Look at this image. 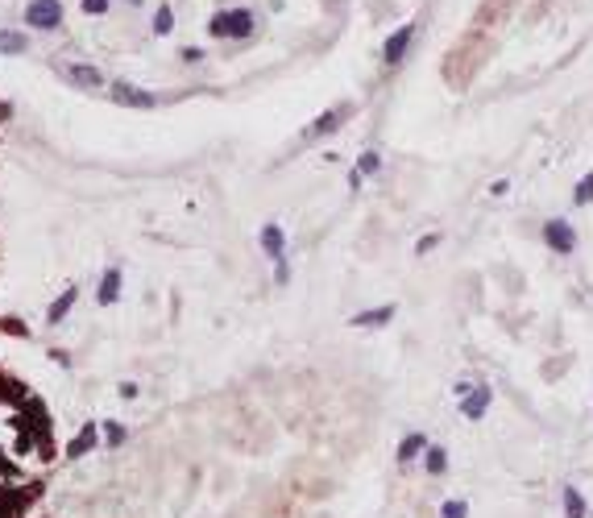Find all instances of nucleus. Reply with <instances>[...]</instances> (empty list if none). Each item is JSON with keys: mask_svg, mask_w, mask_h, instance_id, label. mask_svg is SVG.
Returning <instances> with one entry per match:
<instances>
[{"mask_svg": "<svg viewBox=\"0 0 593 518\" xmlns=\"http://www.w3.org/2000/svg\"><path fill=\"white\" fill-rule=\"evenodd\" d=\"M357 170H361V174H378V170H382V154H374V149H369V154H361Z\"/></svg>", "mask_w": 593, "mask_h": 518, "instance_id": "20", "label": "nucleus"}, {"mask_svg": "<svg viewBox=\"0 0 593 518\" xmlns=\"http://www.w3.org/2000/svg\"><path fill=\"white\" fill-rule=\"evenodd\" d=\"M117 299H120V270H117V265H108V270H104V278H100V303L112 307Z\"/></svg>", "mask_w": 593, "mask_h": 518, "instance_id": "11", "label": "nucleus"}, {"mask_svg": "<svg viewBox=\"0 0 593 518\" xmlns=\"http://www.w3.org/2000/svg\"><path fill=\"white\" fill-rule=\"evenodd\" d=\"M79 9H83L88 17H104V13H108V0H79Z\"/></svg>", "mask_w": 593, "mask_h": 518, "instance_id": "21", "label": "nucleus"}, {"mask_svg": "<svg viewBox=\"0 0 593 518\" xmlns=\"http://www.w3.org/2000/svg\"><path fill=\"white\" fill-rule=\"evenodd\" d=\"M25 25L29 29H42V33L58 29L63 25V0H29L25 4Z\"/></svg>", "mask_w": 593, "mask_h": 518, "instance_id": "2", "label": "nucleus"}, {"mask_svg": "<svg viewBox=\"0 0 593 518\" xmlns=\"http://www.w3.org/2000/svg\"><path fill=\"white\" fill-rule=\"evenodd\" d=\"M253 29H258L253 9H220L208 21V33L220 42H245V38H253Z\"/></svg>", "mask_w": 593, "mask_h": 518, "instance_id": "1", "label": "nucleus"}, {"mask_svg": "<svg viewBox=\"0 0 593 518\" xmlns=\"http://www.w3.org/2000/svg\"><path fill=\"white\" fill-rule=\"evenodd\" d=\"M589 199H593V170L577 183V191H572V204H589Z\"/></svg>", "mask_w": 593, "mask_h": 518, "instance_id": "19", "label": "nucleus"}, {"mask_svg": "<svg viewBox=\"0 0 593 518\" xmlns=\"http://www.w3.org/2000/svg\"><path fill=\"white\" fill-rule=\"evenodd\" d=\"M75 299H79V290H75V286H67V290H63V295H58V299L50 303V311H46V324H58V319H63V315H67V311L75 307Z\"/></svg>", "mask_w": 593, "mask_h": 518, "instance_id": "13", "label": "nucleus"}, {"mask_svg": "<svg viewBox=\"0 0 593 518\" xmlns=\"http://www.w3.org/2000/svg\"><path fill=\"white\" fill-rule=\"evenodd\" d=\"M565 514L569 518H585V497H581V490H565Z\"/></svg>", "mask_w": 593, "mask_h": 518, "instance_id": "18", "label": "nucleus"}, {"mask_svg": "<svg viewBox=\"0 0 593 518\" xmlns=\"http://www.w3.org/2000/svg\"><path fill=\"white\" fill-rule=\"evenodd\" d=\"M394 319V303H382V307H369V311H357L353 319V328H382V324H390Z\"/></svg>", "mask_w": 593, "mask_h": 518, "instance_id": "7", "label": "nucleus"}, {"mask_svg": "<svg viewBox=\"0 0 593 518\" xmlns=\"http://www.w3.org/2000/svg\"><path fill=\"white\" fill-rule=\"evenodd\" d=\"M361 183H365V174H361V170H353V174H349V187L361 191Z\"/></svg>", "mask_w": 593, "mask_h": 518, "instance_id": "27", "label": "nucleus"}, {"mask_svg": "<svg viewBox=\"0 0 593 518\" xmlns=\"http://www.w3.org/2000/svg\"><path fill=\"white\" fill-rule=\"evenodd\" d=\"M465 419H481L486 411H490V386H473L469 394H465Z\"/></svg>", "mask_w": 593, "mask_h": 518, "instance_id": "10", "label": "nucleus"}, {"mask_svg": "<svg viewBox=\"0 0 593 518\" xmlns=\"http://www.w3.org/2000/svg\"><path fill=\"white\" fill-rule=\"evenodd\" d=\"M29 50V38L17 33V29H0V54H25Z\"/></svg>", "mask_w": 593, "mask_h": 518, "instance_id": "15", "label": "nucleus"}, {"mask_svg": "<svg viewBox=\"0 0 593 518\" xmlns=\"http://www.w3.org/2000/svg\"><path fill=\"white\" fill-rule=\"evenodd\" d=\"M179 58H183V63H204V50L199 46H183L179 50Z\"/></svg>", "mask_w": 593, "mask_h": 518, "instance_id": "24", "label": "nucleus"}, {"mask_svg": "<svg viewBox=\"0 0 593 518\" xmlns=\"http://www.w3.org/2000/svg\"><path fill=\"white\" fill-rule=\"evenodd\" d=\"M125 4H133V9H137V4H142V0H125Z\"/></svg>", "mask_w": 593, "mask_h": 518, "instance_id": "29", "label": "nucleus"}, {"mask_svg": "<svg viewBox=\"0 0 593 518\" xmlns=\"http://www.w3.org/2000/svg\"><path fill=\"white\" fill-rule=\"evenodd\" d=\"M436 245H440V236H424V240H419V245H415V253H419V258H424V253H431V249H436Z\"/></svg>", "mask_w": 593, "mask_h": 518, "instance_id": "26", "label": "nucleus"}, {"mask_svg": "<svg viewBox=\"0 0 593 518\" xmlns=\"http://www.w3.org/2000/svg\"><path fill=\"white\" fill-rule=\"evenodd\" d=\"M411 38H415V21L399 25V29H394V33L386 38V50H382V54H386V63H390V67H399V63L406 58V50H411Z\"/></svg>", "mask_w": 593, "mask_h": 518, "instance_id": "3", "label": "nucleus"}, {"mask_svg": "<svg viewBox=\"0 0 593 518\" xmlns=\"http://www.w3.org/2000/svg\"><path fill=\"white\" fill-rule=\"evenodd\" d=\"M258 240H261V249H266V258L283 261V253H286V233H283V224H266Z\"/></svg>", "mask_w": 593, "mask_h": 518, "instance_id": "8", "label": "nucleus"}, {"mask_svg": "<svg viewBox=\"0 0 593 518\" xmlns=\"http://www.w3.org/2000/svg\"><path fill=\"white\" fill-rule=\"evenodd\" d=\"M149 29H154L158 38H167L170 29H174V9H170V4H158V13H154V21H149Z\"/></svg>", "mask_w": 593, "mask_h": 518, "instance_id": "16", "label": "nucleus"}, {"mask_svg": "<svg viewBox=\"0 0 593 518\" xmlns=\"http://www.w3.org/2000/svg\"><path fill=\"white\" fill-rule=\"evenodd\" d=\"M274 282H278V286L290 282V265H286V261H274Z\"/></svg>", "mask_w": 593, "mask_h": 518, "instance_id": "25", "label": "nucleus"}, {"mask_svg": "<svg viewBox=\"0 0 593 518\" xmlns=\"http://www.w3.org/2000/svg\"><path fill=\"white\" fill-rule=\"evenodd\" d=\"M112 100L117 104H129V108H154L158 104V95L137 88V83H112Z\"/></svg>", "mask_w": 593, "mask_h": 518, "instance_id": "5", "label": "nucleus"}, {"mask_svg": "<svg viewBox=\"0 0 593 518\" xmlns=\"http://www.w3.org/2000/svg\"><path fill=\"white\" fill-rule=\"evenodd\" d=\"M544 240L556 249V253H572V249H577V233H572L569 220H547L544 224Z\"/></svg>", "mask_w": 593, "mask_h": 518, "instance_id": "4", "label": "nucleus"}, {"mask_svg": "<svg viewBox=\"0 0 593 518\" xmlns=\"http://www.w3.org/2000/svg\"><path fill=\"white\" fill-rule=\"evenodd\" d=\"M345 112H349V108H328L324 117H315V120H311V129H308V137H320V133H332V129H340Z\"/></svg>", "mask_w": 593, "mask_h": 518, "instance_id": "12", "label": "nucleus"}, {"mask_svg": "<svg viewBox=\"0 0 593 518\" xmlns=\"http://www.w3.org/2000/svg\"><path fill=\"white\" fill-rule=\"evenodd\" d=\"M419 452H427V435H419V431H411L403 444H399V465H411Z\"/></svg>", "mask_w": 593, "mask_h": 518, "instance_id": "14", "label": "nucleus"}, {"mask_svg": "<svg viewBox=\"0 0 593 518\" xmlns=\"http://www.w3.org/2000/svg\"><path fill=\"white\" fill-rule=\"evenodd\" d=\"M506 191H510V183H506V179H498V183L490 187V195H506Z\"/></svg>", "mask_w": 593, "mask_h": 518, "instance_id": "28", "label": "nucleus"}, {"mask_svg": "<svg viewBox=\"0 0 593 518\" xmlns=\"http://www.w3.org/2000/svg\"><path fill=\"white\" fill-rule=\"evenodd\" d=\"M63 75L71 79L75 88H100V83H104L100 67H92V63H67V67H63Z\"/></svg>", "mask_w": 593, "mask_h": 518, "instance_id": "6", "label": "nucleus"}, {"mask_svg": "<svg viewBox=\"0 0 593 518\" xmlns=\"http://www.w3.org/2000/svg\"><path fill=\"white\" fill-rule=\"evenodd\" d=\"M424 456H427L424 465H427V472H431V477H440V472L448 469V452H444V448H431V444H427Z\"/></svg>", "mask_w": 593, "mask_h": 518, "instance_id": "17", "label": "nucleus"}, {"mask_svg": "<svg viewBox=\"0 0 593 518\" xmlns=\"http://www.w3.org/2000/svg\"><path fill=\"white\" fill-rule=\"evenodd\" d=\"M104 440H108V448L125 444V427H120V423H104Z\"/></svg>", "mask_w": 593, "mask_h": 518, "instance_id": "22", "label": "nucleus"}, {"mask_svg": "<svg viewBox=\"0 0 593 518\" xmlns=\"http://www.w3.org/2000/svg\"><path fill=\"white\" fill-rule=\"evenodd\" d=\"M444 518H465L469 510H465V502H444V510H440Z\"/></svg>", "mask_w": 593, "mask_h": 518, "instance_id": "23", "label": "nucleus"}, {"mask_svg": "<svg viewBox=\"0 0 593 518\" xmlns=\"http://www.w3.org/2000/svg\"><path fill=\"white\" fill-rule=\"evenodd\" d=\"M95 444H100V431H95V423H83V431H79L71 444H67V460H79V456H88V452H92Z\"/></svg>", "mask_w": 593, "mask_h": 518, "instance_id": "9", "label": "nucleus"}]
</instances>
